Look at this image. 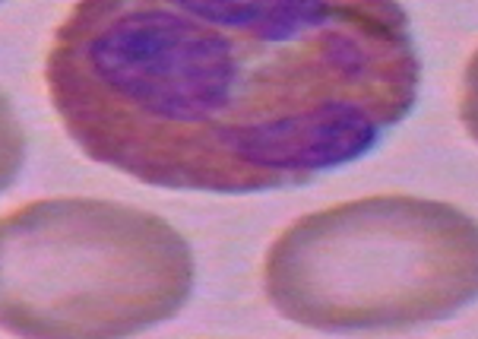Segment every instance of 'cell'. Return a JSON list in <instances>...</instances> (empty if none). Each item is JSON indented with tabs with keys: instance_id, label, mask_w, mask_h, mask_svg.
Segmentation results:
<instances>
[{
	"instance_id": "6da1fadb",
	"label": "cell",
	"mask_w": 478,
	"mask_h": 339,
	"mask_svg": "<svg viewBox=\"0 0 478 339\" xmlns=\"http://www.w3.org/2000/svg\"><path fill=\"white\" fill-rule=\"evenodd\" d=\"M89 158L250 194L358 162L418 98L399 0H76L45 64Z\"/></svg>"
},
{
	"instance_id": "277c9868",
	"label": "cell",
	"mask_w": 478,
	"mask_h": 339,
	"mask_svg": "<svg viewBox=\"0 0 478 339\" xmlns=\"http://www.w3.org/2000/svg\"><path fill=\"white\" fill-rule=\"evenodd\" d=\"M23 158H25L23 124L13 111V102L0 92V190L13 184V178L23 168Z\"/></svg>"
},
{
	"instance_id": "5b68a950",
	"label": "cell",
	"mask_w": 478,
	"mask_h": 339,
	"mask_svg": "<svg viewBox=\"0 0 478 339\" xmlns=\"http://www.w3.org/2000/svg\"><path fill=\"white\" fill-rule=\"evenodd\" d=\"M459 121L466 134L478 143V51L469 57L466 73H462V89H459Z\"/></svg>"
},
{
	"instance_id": "3957f363",
	"label": "cell",
	"mask_w": 478,
	"mask_h": 339,
	"mask_svg": "<svg viewBox=\"0 0 478 339\" xmlns=\"http://www.w3.org/2000/svg\"><path fill=\"white\" fill-rule=\"evenodd\" d=\"M190 292V244L146 209L64 197L0 219V330L13 336H133Z\"/></svg>"
},
{
	"instance_id": "7a4b0ae2",
	"label": "cell",
	"mask_w": 478,
	"mask_h": 339,
	"mask_svg": "<svg viewBox=\"0 0 478 339\" xmlns=\"http://www.w3.org/2000/svg\"><path fill=\"white\" fill-rule=\"evenodd\" d=\"M263 289L285 320L326 333L447 320L478 298V222L406 194L329 206L273 241Z\"/></svg>"
}]
</instances>
